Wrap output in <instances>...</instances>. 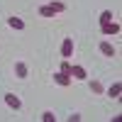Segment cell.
Segmentation results:
<instances>
[{"instance_id": "6da1fadb", "label": "cell", "mask_w": 122, "mask_h": 122, "mask_svg": "<svg viewBox=\"0 0 122 122\" xmlns=\"http://www.w3.org/2000/svg\"><path fill=\"white\" fill-rule=\"evenodd\" d=\"M61 56H64V59L73 56V37H66L64 39V44H61Z\"/></svg>"}, {"instance_id": "7a4b0ae2", "label": "cell", "mask_w": 122, "mask_h": 122, "mask_svg": "<svg viewBox=\"0 0 122 122\" xmlns=\"http://www.w3.org/2000/svg\"><path fill=\"white\" fill-rule=\"evenodd\" d=\"M5 105L12 107V110H20V107H22V100H20L15 93H5Z\"/></svg>"}, {"instance_id": "3957f363", "label": "cell", "mask_w": 122, "mask_h": 122, "mask_svg": "<svg viewBox=\"0 0 122 122\" xmlns=\"http://www.w3.org/2000/svg\"><path fill=\"white\" fill-rule=\"evenodd\" d=\"M100 34H120V25H117V22L100 25Z\"/></svg>"}, {"instance_id": "277c9868", "label": "cell", "mask_w": 122, "mask_h": 122, "mask_svg": "<svg viewBox=\"0 0 122 122\" xmlns=\"http://www.w3.org/2000/svg\"><path fill=\"white\" fill-rule=\"evenodd\" d=\"M71 78H76V81H86L88 73H86L83 66H71Z\"/></svg>"}, {"instance_id": "5b68a950", "label": "cell", "mask_w": 122, "mask_h": 122, "mask_svg": "<svg viewBox=\"0 0 122 122\" xmlns=\"http://www.w3.org/2000/svg\"><path fill=\"white\" fill-rule=\"evenodd\" d=\"M54 81H56L59 86H71V81H73V78H71L68 73H64V71H56V73H54Z\"/></svg>"}, {"instance_id": "8992f818", "label": "cell", "mask_w": 122, "mask_h": 122, "mask_svg": "<svg viewBox=\"0 0 122 122\" xmlns=\"http://www.w3.org/2000/svg\"><path fill=\"white\" fill-rule=\"evenodd\" d=\"M100 54H103V56H110V59H112V56H115V46L110 44V42H100Z\"/></svg>"}, {"instance_id": "52a82bcc", "label": "cell", "mask_w": 122, "mask_h": 122, "mask_svg": "<svg viewBox=\"0 0 122 122\" xmlns=\"http://www.w3.org/2000/svg\"><path fill=\"white\" fill-rule=\"evenodd\" d=\"M15 73H17V78H27V64L25 61H17L15 64Z\"/></svg>"}, {"instance_id": "ba28073f", "label": "cell", "mask_w": 122, "mask_h": 122, "mask_svg": "<svg viewBox=\"0 0 122 122\" xmlns=\"http://www.w3.org/2000/svg\"><path fill=\"white\" fill-rule=\"evenodd\" d=\"M7 25L12 27V29H25V20H20V17H7Z\"/></svg>"}, {"instance_id": "9c48e42d", "label": "cell", "mask_w": 122, "mask_h": 122, "mask_svg": "<svg viewBox=\"0 0 122 122\" xmlns=\"http://www.w3.org/2000/svg\"><path fill=\"white\" fill-rule=\"evenodd\" d=\"M120 93H122V83H112L107 88V95L110 98H120Z\"/></svg>"}, {"instance_id": "30bf717a", "label": "cell", "mask_w": 122, "mask_h": 122, "mask_svg": "<svg viewBox=\"0 0 122 122\" xmlns=\"http://www.w3.org/2000/svg\"><path fill=\"white\" fill-rule=\"evenodd\" d=\"M49 7H51L54 12H64V10H66V5L61 3V0H51V3H49Z\"/></svg>"}, {"instance_id": "8fae6325", "label": "cell", "mask_w": 122, "mask_h": 122, "mask_svg": "<svg viewBox=\"0 0 122 122\" xmlns=\"http://www.w3.org/2000/svg\"><path fill=\"white\" fill-rule=\"evenodd\" d=\"M107 22H112V12H110V10H103V12H100V25H107Z\"/></svg>"}, {"instance_id": "7c38bea8", "label": "cell", "mask_w": 122, "mask_h": 122, "mask_svg": "<svg viewBox=\"0 0 122 122\" xmlns=\"http://www.w3.org/2000/svg\"><path fill=\"white\" fill-rule=\"evenodd\" d=\"M90 90H93V93H105V88H103V83H100V81H90Z\"/></svg>"}, {"instance_id": "4fadbf2b", "label": "cell", "mask_w": 122, "mask_h": 122, "mask_svg": "<svg viewBox=\"0 0 122 122\" xmlns=\"http://www.w3.org/2000/svg\"><path fill=\"white\" fill-rule=\"evenodd\" d=\"M39 15H42V17H54L56 12H54V10L49 7V5H42V7H39Z\"/></svg>"}, {"instance_id": "5bb4252c", "label": "cell", "mask_w": 122, "mask_h": 122, "mask_svg": "<svg viewBox=\"0 0 122 122\" xmlns=\"http://www.w3.org/2000/svg\"><path fill=\"white\" fill-rule=\"evenodd\" d=\"M42 120H44V122H54V120H56V115L51 112V110H46V112H42Z\"/></svg>"}, {"instance_id": "9a60e30c", "label": "cell", "mask_w": 122, "mask_h": 122, "mask_svg": "<svg viewBox=\"0 0 122 122\" xmlns=\"http://www.w3.org/2000/svg\"><path fill=\"white\" fill-rule=\"evenodd\" d=\"M59 71H64V73H68V76H71V64H68V59L61 61V68H59Z\"/></svg>"}, {"instance_id": "2e32d148", "label": "cell", "mask_w": 122, "mask_h": 122, "mask_svg": "<svg viewBox=\"0 0 122 122\" xmlns=\"http://www.w3.org/2000/svg\"><path fill=\"white\" fill-rule=\"evenodd\" d=\"M78 120H81V115H78V112H73V115H68V122H78Z\"/></svg>"}]
</instances>
